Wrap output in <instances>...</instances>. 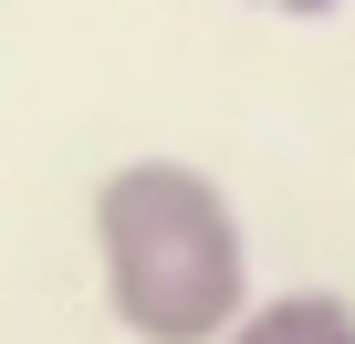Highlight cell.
Listing matches in <instances>:
<instances>
[{
	"mask_svg": "<svg viewBox=\"0 0 355 344\" xmlns=\"http://www.w3.org/2000/svg\"><path fill=\"white\" fill-rule=\"evenodd\" d=\"M220 344H355V302L345 292H272V302H241V323Z\"/></svg>",
	"mask_w": 355,
	"mask_h": 344,
	"instance_id": "obj_2",
	"label": "cell"
},
{
	"mask_svg": "<svg viewBox=\"0 0 355 344\" xmlns=\"http://www.w3.org/2000/svg\"><path fill=\"white\" fill-rule=\"evenodd\" d=\"M94 261L136 344H220L251 302V240L230 188L178 156H125L94 188Z\"/></svg>",
	"mask_w": 355,
	"mask_h": 344,
	"instance_id": "obj_1",
	"label": "cell"
},
{
	"mask_svg": "<svg viewBox=\"0 0 355 344\" xmlns=\"http://www.w3.org/2000/svg\"><path fill=\"white\" fill-rule=\"evenodd\" d=\"M251 11H282V21H324L334 0H251Z\"/></svg>",
	"mask_w": 355,
	"mask_h": 344,
	"instance_id": "obj_3",
	"label": "cell"
}]
</instances>
